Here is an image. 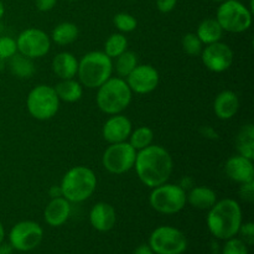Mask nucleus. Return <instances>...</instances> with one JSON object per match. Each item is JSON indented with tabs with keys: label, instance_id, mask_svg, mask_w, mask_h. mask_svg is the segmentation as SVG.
<instances>
[{
	"label": "nucleus",
	"instance_id": "a211bd4d",
	"mask_svg": "<svg viewBox=\"0 0 254 254\" xmlns=\"http://www.w3.org/2000/svg\"><path fill=\"white\" fill-rule=\"evenodd\" d=\"M71 211V202L64 197L51 198L44 211L45 222L51 227H60L68 221Z\"/></svg>",
	"mask_w": 254,
	"mask_h": 254
},
{
	"label": "nucleus",
	"instance_id": "b1692460",
	"mask_svg": "<svg viewBox=\"0 0 254 254\" xmlns=\"http://www.w3.org/2000/svg\"><path fill=\"white\" fill-rule=\"evenodd\" d=\"M236 149L238 154L248 159H254V126L245 124L236 136Z\"/></svg>",
	"mask_w": 254,
	"mask_h": 254
},
{
	"label": "nucleus",
	"instance_id": "c9c22d12",
	"mask_svg": "<svg viewBox=\"0 0 254 254\" xmlns=\"http://www.w3.org/2000/svg\"><path fill=\"white\" fill-rule=\"evenodd\" d=\"M178 0H156V7L163 14H168L175 9Z\"/></svg>",
	"mask_w": 254,
	"mask_h": 254
},
{
	"label": "nucleus",
	"instance_id": "f8f14e48",
	"mask_svg": "<svg viewBox=\"0 0 254 254\" xmlns=\"http://www.w3.org/2000/svg\"><path fill=\"white\" fill-rule=\"evenodd\" d=\"M44 238V230L34 221H20L9 232V243L19 252L35 250Z\"/></svg>",
	"mask_w": 254,
	"mask_h": 254
},
{
	"label": "nucleus",
	"instance_id": "72a5a7b5",
	"mask_svg": "<svg viewBox=\"0 0 254 254\" xmlns=\"http://www.w3.org/2000/svg\"><path fill=\"white\" fill-rule=\"evenodd\" d=\"M238 235L241 236L240 240H242L246 245L252 246L254 243V225H253V222L242 223L240 227V231H238Z\"/></svg>",
	"mask_w": 254,
	"mask_h": 254
},
{
	"label": "nucleus",
	"instance_id": "9d476101",
	"mask_svg": "<svg viewBox=\"0 0 254 254\" xmlns=\"http://www.w3.org/2000/svg\"><path fill=\"white\" fill-rule=\"evenodd\" d=\"M138 151L128 143L109 144L102 156V165L108 173L114 175H122L134 168Z\"/></svg>",
	"mask_w": 254,
	"mask_h": 254
},
{
	"label": "nucleus",
	"instance_id": "412c9836",
	"mask_svg": "<svg viewBox=\"0 0 254 254\" xmlns=\"http://www.w3.org/2000/svg\"><path fill=\"white\" fill-rule=\"evenodd\" d=\"M186 201L197 210H210L217 201V193L207 186H195L186 192Z\"/></svg>",
	"mask_w": 254,
	"mask_h": 254
},
{
	"label": "nucleus",
	"instance_id": "f257e3e1",
	"mask_svg": "<svg viewBox=\"0 0 254 254\" xmlns=\"http://www.w3.org/2000/svg\"><path fill=\"white\" fill-rule=\"evenodd\" d=\"M134 169L139 180L149 189H154L168 183L173 174L174 161L165 148L151 144L136 153Z\"/></svg>",
	"mask_w": 254,
	"mask_h": 254
},
{
	"label": "nucleus",
	"instance_id": "4be33fe9",
	"mask_svg": "<svg viewBox=\"0 0 254 254\" xmlns=\"http://www.w3.org/2000/svg\"><path fill=\"white\" fill-rule=\"evenodd\" d=\"M56 91L57 97L60 102H66V103H76L83 96L84 87L76 81L74 78L71 79H61L56 86L54 87Z\"/></svg>",
	"mask_w": 254,
	"mask_h": 254
},
{
	"label": "nucleus",
	"instance_id": "f3484780",
	"mask_svg": "<svg viewBox=\"0 0 254 254\" xmlns=\"http://www.w3.org/2000/svg\"><path fill=\"white\" fill-rule=\"evenodd\" d=\"M89 222L98 232H108L116 226V208L107 202H98L89 211Z\"/></svg>",
	"mask_w": 254,
	"mask_h": 254
},
{
	"label": "nucleus",
	"instance_id": "c03bdc74",
	"mask_svg": "<svg viewBox=\"0 0 254 254\" xmlns=\"http://www.w3.org/2000/svg\"><path fill=\"white\" fill-rule=\"evenodd\" d=\"M4 68H5V60L0 59V72L4 71Z\"/></svg>",
	"mask_w": 254,
	"mask_h": 254
},
{
	"label": "nucleus",
	"instance_id": "393cba45",
	"mask_svg": "<svg viewBox=\"0 0 254 254\" xmlns=\"http://www.w3.org/2000/svg\"><path fill=\"white\" fill-rule=\"evenodd\" d=\"M78 27L76 24L69 21H64L54 27L51 32V42H55L59 46H66L72 44L78 39Z\"/></svg>",
	"mask_w": 254,
	"mask_h": 254
},
{
	"label": "nucleus",
	"instance_id": "cd10ccee",
	"mask_svg": "<svg viewBox=\"0 0 254 254\" xmlns=\"http://www.w3.org/2000/svg\"><path fill=\"white\" fill-rule=\"evenodd\" d=\"M154 140V131L153 129L149 127L141 126L131 130L130 135H129L128 143L135 149L136 151L143 150V149L148 148L149 145L153 144Z\"/></svg>",
	"mask_w": 254,
	"mask_h": 254
},
{
	"label": "nucleus",
	"instance_id": "a18cd8bd",
	"mask_svg": "<svg viewBox=\"0 0 254 254\" xmlns=\"http://www.w3.org/2000/svg\"><path fill=\"white\" fill-rule=\"evenodd\" d=\"M212 1H216V2H221V1H223V0H212Z\"/></svg>",
	"mask_w": 254,
	"mask_h": 254
},
{
	"label": "nucleus",
	"instance_id": "7c9ffc66",
	"mask_svg": "<svg viewBox=\"0 0 254 254\" xmlns=\"http://www.w3.org/2000/svg\"><path fill=\"white\" fill-rule=\"evenodd\" d=\"M113 24L122 34L133 32L138 26V21H136L135 17L128 12H118V14L114 15Z\"/></svg>",
	"mask_w": 254,
	"mask_h": 254
},
{
	"label": "nucleus",
	"instance_id": "ea45409f",
	"mask_svg": "<svg viewBox=\"0 0 254 254\" xmlns=\"http://www.w3.org/2000/svg\"><path fill=\"white\" fill-rule=\"evenodd\" d=\"M14 252V248L10 243H0V254H12Z\"/></svg>",
	"mask_w": 254,
	"mask_h": 254
},
{
	"label": "nucleus",
	"instance_id": "7ed1b4c3",
	"mask_svg": "<svg viewBox=\"0 0 254 254\" xmlns=\"http://www.w3.org/2000/svg\"><path fill=\"white\" fill-rule=\"evenodd\" d=\"M60 188L62 197L71 203H81L88 200L96 191L97 176L87 166H73L64 175Z\"/></svg>",
	"mask_w": 254,
	"mask_h": 254
},
{
	"label": "nucleus",
	"instance_id": "a19ab883",
	"mask_svg": "<svg viewBox=\"0 0 254 254\" xmlns=\"http://www.w3.org/2000/svg\"><path fill=\"white\" fill-rule=\"evenodd\" d=\"M203 135H205L206 138H211V139L217 138V133H216L212 128H210V127H205V129H203Z\"/></svg>",
	"mask_w": 254,
	"mask_h": 254
},
{
	"label": "nucleus",
	"instance_id": "a878e982",
	"mask_svg": "<svg viewBox=\"0 0 254 254\" xmlns=\"http://www.w3.org/2000/svg\"><path fill=\"white\" fill-rule=\"evenodd\" d=\"M9 69L15 77L21 79L30 78V77L34 76L35 73V64L34 61L29 57L24 56L21 54H15L14 56L10 57L9 60Z\"/></svg>",
	"mask_w": 254,
	"mask_h": 254
},
{
	"label": "nucleus",
	"instance_id": "bb28decb",
	"mask_svg": "<svg viewBox=\"0 0 254 254\" xmlns=\"http://www.w3.org/2000/svg\"><path fill=\"white\" fill-rule=\"evenodd\" d=\"M116 62L113 64V71H116L117 76L126 79L131 71L138 66V57L133 51H124L123 54L116 57Z\"/></svg>",
	"mask_w": 254,
	"mask_h": 254
},
{
	"label": "nucleus",
	"instance_id": "c756f323",
	"mask_svg": "<svg viewBox=\"0 0 254 254\" xmlns=\"http://www.w3.org/2000/svg\"><path fill=\"white\" fill-rule=\"evenodd\" d=\"M181 46H183L184 52L189 56H200L203 49V44L195 32H189L184 35L181 39Z\"/></svg>",
	"mask_w": 254,
	"mask_h": 254
},
{
	"label": "nucleus",
	"instance_id": "4c0bfd02",
	"mask_svg": "<svg viewBox=\"0 0 254 254\" xmlns=\"http://www.w3.org/2000/svg\"><path fill=\"white\" fill-rule=\"evenodd\" d=\"M133 254H154V252L149 245H140L135 248Z\"/></svg>",
	"mask_w": 254,
	"mask_h": 254
},
{
	"label": "nucleus",
	"instance_id": "e433bc0d",
	"mask_svg": "<svg viewBox=\"0 0 254 254\" xmlns=\"http://www.w3.org/2000/svg\"><path fill=\"white\" fill-rule=\"evenodd\" d=\"M35 4H36L37 10H40L42 12H46L56 6L57 0H35Z\"/></svg>",
	"mask_w": 254,
	"mask_h": 254
},
{
	"label": "nucleus",
	"instance_id": "c85d7f7f",
	"mask_svg": "<svg viewBox=\"0 0 254 254\" xmlns=\"http://www.w3.org/2000/svg\"><path fill=\"white\" fill-rule=\"evenodd\" d=\"M127 50H128V40H127L126 35L122 32H114L104 42L103 52L112 60L118 57Z\"/></svg>",
	"mask_w": 254,
	"mask_h": 254
},
{
	"label": "nucleus",
	"instance_id": "9b49d317",
	"mask_svg": "<svg viewBox=\"0 0 254 254\" xmlns=\"http://www.w3.org/2000/svg\"><path fill=\"white\" fill-rule=\"evenodd\" d=\"M17 52L29 59H41L46 56L51 49V39L49 35L37 27L25 29L16 37Z\"/></svg>",
	"mask_w": 254,
	"mask_h": 254
},
{
	"label": "nucleus",
	"instance_id": "2f4dec72",
	"mask_svg": "<svg viewBox=\"0 0 254 254\" xmlns=\"http://www.w3.org/2000/svg\"><path fill=\"white\" fill-rule=\"evenodd\" d=\"M17 54L16 40L10 36H0V59L9 60Z\"/></svg>",
	"mask_w": 254,
	"mask_h": 254
},
{
	"label": "nucleus",
	"instance_id": "79ce46f5",
	"mask_svg": "<svg viewBox=\"0 0 254 254\" xmlns=\"http://www.w3.org/2000/svg\"><path fill=\"white\" fill-rule=\"evenodd\" d=\"M4 238H5V230H4V226H2V223L0 222V243L4 242Z\"/></svg>",
	"mask_w": 254,
	"mask_h": 254
},
{
	"label": "nucleus",
	"instance_id": "423d86ee",
	"mask_svg": "<svg viewBox=\"0 0 254 254\" xmlns=\"http://www.w3.org/2000/svg\"><path fill=\"white\" fill-rule=\"evenodd\" d=\"M216 20L223 31L241 34L252 25V10L240 0H223L216 12Z\"/></svg>",
	"mask_w": 254,
	"mask_h": 254
},
{
	"label": "nucleus",
	"instance_id": "aec40b11",
	"mask_svg": "<svg viewBox=\"0 0 254 254\" xmlns=\"http://www.w3.org/2000/svg\"><path fill=\"white\" fill-rule=\"evenodd\" d=\"M78 60L71 52H60L52 60V71L60 79H71L77 76Z\"/></svg>",
	"mask_w": 254,
	"mask_h": 254
},
{
	"label": "nucleus",
	"instance_id": "20e7f679",
	"mask_svg": "<svg viewBox=\"0 0 254 254\" xmlns=\"http://www.w3.org/2000/svg\"><path fill=\"white\" fill-rule=\"evenodd\" d=\"M113 74V60L103 51H91L78 61L77 77L88 89H97Z\"/></svg>",
	"mask_w": 254,
	"mask_h": 254
},
{
	"label": "nucleus",
	"instance_id": "473e14b6",
	"mask_svg": "<svg viewBox=\"0 0 254 254\" xmlns=\"http://www.w3.org/2000/svg\"><path fill=\"white\" fill-rule=\"evenodd\" d=\"M222 254H250L248 246L240 238L232 237L226 241L222 248Z\"/></svg>",
	"mask_w": 254,
	"mask_h": 254
},
{
	"label": "nucleus",
	"instance_id": "39448f33",
	"mask_svg": "<svg viewBox=\"0 0 254 254\" xmlns=\"http://www.w3.org/2000/svg\"><path fill=\"white\" fill-rule=\"evenodd\" d=\"M133 92L128 83L121 77H111L97 88L96 103L101 112L108 116L121 114L131 102Z\"/></svg>",
	"mask_w": 254,
	"mask_h": 254
},
{
	"label": "nucleus",
	"instance_id": "2eb2a0df",
	"mask_svg": "<svg viewBox=\"0 0 254 254\" xmlns=\"http://www.w3.org/2000/svg\"><path fill=\"white\" fill-rule=\"evenodd\" d=\"M133 130L131 122L128 117L123 114H114L106 121L102 128V135L103 139L109 144L123 143L128 141L129 135Z\"/></svg>",
	"mask_w": 254,
	"mask_h": 254
},
{
	"label": "nucleus",
	"instance_id": "1a4fd4ad",
	"mask_svg": "<svg viewBox=\"0 0 254 254\" xmlns=\"http://www.w3.org/2000/svg\"><path fill=\"white\" fill-rule=\"evenodd\" d=\"M149 246L154 254H183L188 248V238L179 228L160 226L151 232Z\"/></svg>",
	"mask_w": 254,
	"mask_h": 254
},
{
	"label": "nucleus",
	"instance_id": "5701e85b",
	"mask_svg": "<svg viewBox=\"0 0 254 254\" xmlns=\"http://www.w3.org/2000/svg\"><path fill=\"white\" fill-rule=\"evenodd\" d=\"M195 34L197 35L200 41L206 46V45L221 41L223 36V30L215 17H208V19L202 20L198 24Z\"/></svg>",
	"mask_w": 254,
	"mask_h": 254
},
{
	"label": "nucleus",
	"instance_id": "58836bf2",
	"mask_svg": "<svg viewBox=\"0 0 254 254\" xmlns=\"http://www.w3.org/2000/svg\"><path fill=\"white\" fill-rule=\"evenodd\" d=\"M49 195L51 198H56V197H61L62 196V191H61V188H60V185L57 186H51L49 190Z\"/></svg>",
	"mask_w": 254,
	"mask_h": 254
},
{
	"label": "nucleus",
	"instance_id": "0eeeda50",
	"mask_svg": "<svg viewBox=\"0 0 254 254\" xmlns=\"http://www.w3.org/2000/svg\"><path fill=\"white\" fill-rule=\"evenodd\" d=\"M26 108L30 116L37 121L54 118L60 109V99L54 87L49 84L34 87L26 97Z\"/></svg>",
	"mask_w": 254,
	"mask_h": 254
},
{
	"label": "nucleus",
	"instance_id": "4468645a",
	"mask_svg": "<svg viewBox=\"0 0 254 254\" xmlns=\"http://www.w3.org/2000/svg\"><path fill=\"white\" fill-rule=\"evenodd\" d=\"M126 81L133 93L148 94L158 88L160 76L158 69L151 64H138Z\"/></svg>",
	"mask_w": 254,
	"mask_h": 254
},
{
	"label": "nucleus",
	"instance_id": "37998d69",
	"mask_svg": "<svg viewBox=\"0 0 254 254\" xmlns=\"http://www.w3.org/2000/svg\"><path fill=\"white\" fill-rule=\"evenodd\" d=\"M5 14V6H4V2L0 0V20H1V17L4 16Z\"/></svg>",
	"mask_w": 254,
	"mask_h": 254
},
{
	"label": "nucleus",
	"instance_id": "49530a36",
	"mask_svg": "<svg viewBox=\"0 0 254 254\" xmlns=\"http://www.w3.org/2000/svg\"><path fill=\"white\" fill-rule=\"evenodd\" d=\"M67 1H77V0H67Z\"/></svg>",
	"mask_w": 254,
	"mask_h": 254
},
{
	"label": "nucleus",
	"instance_id": "6e6552de",
	"mask_svg": "<svg viewBox=\"0 0 254 254\" xmlns=\"http://www.w3.org/2000/svg\"><path fill=\"white\" fill-rule=\"evenodd\" d=\"M151 208L163 215H175L186 206V191L176 184H163L151 189L149 196Z\"/></svg>",
	"mask_w": 254,
	"mask_h": 254
},
{
	"label": "nucleus",
	"instance_id": "f03ea898",
	"mask_svg": "<svg viewBox=\"0 0 254 254\" xmlns=\"http://www.w3.org/2000/svg\"><path fill=\"white\" fill-rule=\"evenodd\" d=\"M242 208L233 198L216 201L208 210L206 223L211 235L217 240L227 241L238 235L242 225Z\"/></svg>",
	"mask_w": 254,
	"mask_h": 254
},
{
	"label": "nucleus",
	"instance_id": "6ab92c4d",
	"mask_svg": "<svg viewBox=\"0 0 254 254\" xmlns=\"http://www.w3.org/2000/svg\"><path fill=\"white\" fill-rule=\"evenodd\" d=\"M240 109V98L233 91H222L213 102V112L221 121H230Z\"/></svg>",
	"mask_w": 254,
	"mask_h": 254
},
{
	"label": "nucleus",
	"instance_id": "dca6fc26",
	"mask_svg": "<svg viewBox=\"0 0 254 254\" xmlns=\"http://www.w3.org/2000/svg\"><path fill=\"white\" fill-rule=\"evenodd\" d=\"M225 173L230 180L237 184H245L254 181V165L252 159L246 156L233 155L226 161Z\"/></svg>",
	"mask_w": 254,
	"mask_h": 254
},
{
	"label": "nucleus",
	"instance_id": "f704fd0d",
	"mask_svg": "<svg viewBox=\"0 0 254 254\" xmlns=\"http://www.w3.org/2000/svg\"><path fill=\"white\" fill-rule=\"evenodd\" d=\"M240 197L245 202H253L254 201V181L241 184L240 186Z\"/></svg>",
	"mask_w": 254,
	"mask_h": 254
},
{
	"label": "nucleus",
	"instance_id": "ddd939ff",
	"mask_svg": "<svg viewBox=\"0 0 254 254\" xmlns=\"http://www.w3.org/2000/svg\"><path fill=\"white\" fill-rule=\"evenodd\" d=\"M200 56L203 66L213 73H222L227 71L232 66L235 60L232 49L227 44L221 41L206 45Z\"/></svg>",
	"mask_w": 254,
	"mask_h": 254
}]
</instances>
